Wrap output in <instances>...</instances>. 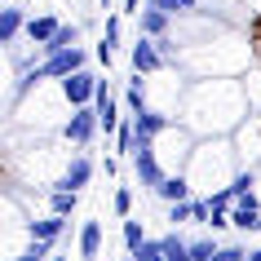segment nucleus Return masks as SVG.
<instances>
[{"instance_id":"obj_2","label":"nucleus","mask_w":261,"mask_h":261,"mask_svg":"<svg viewBox=\"0 0 261 261\" xmlns=\"http://www.w3.org/2000/svg\"><path fill=\"white\" fill-rule=\"evenodd\" d=\"M128 164H133V177L155 195V186L164 181V168H160V151H155V142H138V151L128 155Z\"/></svg>"},{"instance_id":"obj_34","label":"nucleus","mask_w":261,"mask_h":261,"mask_svg":"<svg viewBox=\"0 0 261 261\" xmlns=\"http://www.w3.org/2000/svg\"><path fill=\"white\" fill-rule=\"evenodd\" d=\"M49 261H71V257H49Z\"/></svg>"},{"instance_id":"obj_8","label":"nucleus","mask_w":261,"mask_h":261,"mask_svg":"<svg viewBox=\"0 0 261 261\" xmlns=\"http://www.w3.org/2000/svg\"><path fill=\"white\" fill-rule=\"evenodd\" d=\"M67 230H71V217H58V213H49V217H40V221H27L31 239H49V244H58Z\"/></svg>"},{"instance_id":"obj_24","label":"nucleus","mask_w":261,"mask_h":261,"mask_svg":"<svg viewBox=\"0 0 261 261\" xmlns=\"http://www.w3.org/2000/svg\"><path fill=\"white\" fill-rule=\"evenodd\" d=\"M217 257V244H213V239H195L191 244V261H213Z\"/></svg>"},{"instance_id":"obj_33","label":"nucleus","mask_w":261,"mask_h":261,"mask_svg":"<svg viewBox=\"0 0 261 261\" xmlns=\"http://www.w3.org/2000/svg\"><path fill=\"white\" fill-rule=\"evenodd\" d=\"M97 5H102V9H111V0H97Z\"/></svg>"},{"instance_id":"obj_31","label":"nucleus","mask_w":261,"mask_h":261,"mask_svg":"<svg viewBox=\"0 0 261 261\" xmlns=\"http://www.w3.org/2000/svg\"><path fill=\"white\" fill-rule=\"evenodd\" d=\"M111 58H115V54H111V49H107V44H102V40H97V62H102V67H111Z\"/></svg>"},{"instance_id":"obj_25","label":"nucleus","mask_w":261,"mask_h":261,"mask_svg":"<svg viewBox=\"0 0 261 261\" xmlns=\"http://www.w3.org/2000/svg\"><path fill=\"white\" fill-rule=\"evenodd\" d=\"M133 261H168V257H164V248H160V239H146L142 252H133Z\"/></svg>"},{"instance_id":"obj_26","label":"nucleus","mask_w":261,"mask_h":261,"mask_svg":"<svg viewBox=\"0 0 261 261\" xmlns=\"http://www.w3.org/2000/svg\"><path fill=\"white\" fill-rule=\"evenodd\" d=\"M102 44H107L111 54H115V44H120V18H115V14H111L107 27H102Z\"/></svg>"},{"instance_id":"obj_1","label":"nucleus","mask_w":261,"mask_h":261,"mask_svg":"<svg viewBox=\"0 0 261 261\" xmlns=\"http://www.w3.org/2000/svg\"><path fill=\"white\" fill-rule=\"evenodd\" d=\"M102 133V124H97V107H71L67 124H62V138L71 146H89V142Z\"/></svg>"},{"instance_id":"obj_27","label":"nucleus","mask_w":261,"mask_h":261,"mask_svg":"<svg viewBox=\"0 0 261 261\" xmlns=\"http://www.w3.org/2000/svg\"><path fill=\"white\" fill-rule=\"evenodd\" d=\"M115 213H120V217H128V213H133V191H128V186H120V191H115Z\"/></svg>"},{"instance_id":"obj_28","label":"nucleus","mask_w":261,"mask_h":261,"mask_svg":"<svg viewBox=\"0 0 261 261\" xmlns=\"http://www.w3.org/2000/svg\"><path fill=\"white\" fill-rule=\"evenodd\" d=\"M213 261H248V252L239 244H226V248H217V257H213Z\"/></svg>"},{"instance_id":"obj_19","label":"nucleus","mask_w":261,"mask_h":261,"mask_svg":"<svg viewBox=\"0 0 261 261\" xmlns=\"http://www.w3.org/2000/svg\"><path fill=\"white\" fill-rule=\"evenodd\" d=\"M49 257H54V244H49V239H31V244L22 248L18 257H9V261H49Z\"/></svg>"},{"instance_id":"obj_18","label":"nucleus","mask_w":261,"mask_h":261,"mask_svg":"<svg viewBox=\"0 0 261 261\" xmlns=\"http://www.w3.org/2000/svg\"><path fill=\"white\" fill-rule=\"evenodd\" d=\"M115 151H120V155H133V151H138V124H133V115L120 124V133H115Z\"/></svg>"},{"instance_id":"obj_4","label":"nucleus","mask_w":261,"mask_h":261,"mask_svg":"<svg viewBox=\"0 0 261 261\" xmlns=\"http://www.w3.org/2000/svg\"><path fill=\"white\" fill-rule=\"evenodd\" d=\"M128 62H133L138 75H155L160 67H168V58L160 54V40L142 36V31H138V40H133V49H128Z\"/></svg>"},{"instance_id":"obj_12","label":"nucleus","mask_w":261,"mask_h":261,"mask_svg":"<svg viewBox=\"0 0 261 261\" xmlns=\"http://www.w3.org/2000/svg\"><path fill=\"white\" fill-rule=\"evenodd\" d=\"M27 22L31 18L22 14V9H0V44H18V31H27Z\"/></svg>"},{"instance_id":"obj_13","label":"nucleus","mask_w":261,"mask_h":261,"mask_svg":"<svg viewBox=\"0 0 261 261\" xmlns=\"http://www.w3.org/2000/svg\"><path fill=\"white\" fill-rule=\"evenodd\" d=\"M75 44H80V27H75V22H62V27H58V36L49 44H44L40 49V58H49V54H62V49H75Z\"/></svg>"},{"instance_id":"obj_11","label":"nucleus","mask_w":261,"mask_h":261,"mask_svg":"<svg viewBox=\"0 0 261 261\" xmlns=\"http://www.w3.org/2000/svg\"><path fill=\"white\" fill-rule=\"evenodd\" d=\"M58 27H62V18H58V14H40V18H31V22H27V40L44 49V44L58 36Z\"/></svg>"},{"instance_id":"obj_16","label":"nucleus","mask_w":261,"mask_h":261,"mask_svg":"<svg viewBox=\"0 0 261 261\" xmlns=\"http://www.w3.org/2000/svg\"><path fill=\"white\" fill-rule=\"evenodd\" d=\"M160 248H164V257H168V261H191V244H186L177 230L160 234Z\"/></svg>"},{"instance_id":"obj_21","label":"nucleus","mask_w":261,"mask_h":261,"mask_svg":"<svg viewBox=\"0 0 261 261\" xmlns=\"http://www.w3.org/2000/svg\"><path fill=\"white\" fill-rule=\"evenodd\" d=\"M252 186H257V173H252V168H244V173H234V177H230V186H226V191H230L234 199H248V195H252Z\"/></svg>"},{"instance_id":"obj_6","label":"nucleus","mask_w":261,"mask_h":261,"mask_svg":"<svg viewBox=\"0 0 261 261\" xmlns=\"http://www.w3.org/2000/svg\"><path fill=\"white\" fill-rule=\"evenodd\" d=\"M230 226L244 234H257L261 230V208H257V195H248V199H239V204L230 208Z\"/></svg>"},{"instance_id":"obj_32","label":"nucleus","mask_w":261,"mask_h":261,"mask_svg":"<svg viewBox=\"0 0 261 261\" xmlns=\"http://www.w3.org/2000/svg\"><path fill=\"white\" fill-rule=\"evenodd\" d=\"M248 261H261V248H257V252H248Z\"/></svg>"},{"instance_id":"obj_14","label":"nucleus","mask_w":261,"mask_h":261,"mask_svg":"<svg viewBox=\"0 0 261 261\" xmlns=\"http://www.w3.org/2000/svg\"><path fill=\"white\" fill-rule=\"evenodd\" d=\"M97 252H102V221H84L80 226V257L93 261Z\"/></svg>"},{"instance_id":"obj_9","label":"nucleus","mask_w":261,"mask_h":261,"mask_svg":"<svg viewBox=\"0 0 261 261\" xmlns=\"http://www.w3.org/2000/svg\"><path fill=\"white\" fill-rule=\"evenodd\" d=\"M168 27H173V14H164V9H155V5H146V9L138 14V31H142V36H151V40L168 36Z\"/></svg>"},{"instance_id":"obj_23","label":"nucleus","mask_w":261,"mask_h":261,"mask_svg":"<svg viewBox=\"0 0 261 261\" xmlns=\"http://www.w3.org/2000/svg\"><path fill=\"white\" fill-rule=\"evenodd\" d=\"M168 221H173V230H177V226H186V221H195L191 199H181V204H168Z\"/></svg>"},{"instance_id":"obj_20","label":"nucleus","mask_w":261,"mask_h":261,"mask_svg":"<svg viewBox=\"0 0 261 261\" xmlns=\"http://www.w3.org/2000/svg\"><path fill=\"white\" fill-rule=\"evenodd\" d=\"M151 234H146V226L142 221H124V248H128V257L133 252H142V244H146Z\"/></svg>"},{"instance_id":"obj_29","label":"nucleus","mask_w":261,"mask_h":261,"mask_svg":"<svg viewBox=\"0 0 261 261\" xmlns=\"http://www.w3.org/2000/svg\"><path fill=\"white\" fill-rule=\"evenodd\" d=\"M221 226H230V208H217V204H213V217H208V230H221Z\"/></svg>"},{"instance_id":"obj_22","label":"nucleus","mask_w":261,"mask_h":261,"mask_svg":"<svg viewBox=\"0 0 261 261\" xmlns=\"http://www.w3.org/2000/svg\"><path fill=\"white\" fill-rule=\"evenodd\" d=\"M146 5H155V9H164V14H173V18H186V14L199 9V0H146Z\"/></svg>"},{"instance_id":"obj_3","label":"nucleus","mask_w":261,"mask_h":261,"mask_svg":"<svg viewBox=\"0 0 261 261\" xmlns=\"http://www.w3.org/2000/svg\"><path fill=\"white\" fill-rule=\"evenodd\" d=\"M58 84H62V97H67L71 107H93V102H97V84H102V80L84 67V71H71L67 80H58Z\"/></svg>"},{"instance_id":"obj_7","label":"nucleus","mask_w":261,"mask_h":261,"mask_svg":"<svg viewBox=\"0 0 261 261\" xmlns=\"http://www.w3.org/2000/svg\"><path fill=\"white\" fill-rule=\"evenodd\" d=\"M89 177H93V164H89V155H75V160L62 168L58 186H62V191H75V195H80L84 186H89Z\"/></svg>"},{"instance_id":"obj_15","label":"nucleus","mask_w":261,"mask_h":261,"mask_svg":"<svg viewBox=\"0 0 261 261\" xmlns=\"http://www.w3.org/2000/svg\"><path fill=\"white\" fill-rule=\"evenodd\" d=\"M75 204H80V195H75V191H62V186L49 191V213H58V217H71Z\"/></svg>"},{"instance_id":"obj_5","label":"nucleus","mask_w":261,"mask_h":261,"mask_svg":"<svg viewBox=\"0 0 261 261\" xmlns=\"http://www.w3.org/2000/svg\"><path fill=\"white\" fill-rule=\"evenodd\" d=\"M133 124H138V142H155L160 133H168L173 128V115H164V111H142V115H133Z\"/></svg>"},{"instance_id":"obj_30","label":"nucleus","mask_w":261,"mask_h":261,"mask_svg":"<svg viewBox=\"0 0 261 261\" xmlns=\"http://www.w3.org/2000/svg\"><path fill=\"white\" fill-rule=\"evenodd\" d=\"M160 54L173 62V54H177V40H173V36H160Z\"/></svg>"},{"instance_id":"obj_10","label":"nucleus","mask_w":261,"mask_h":261,"mask_svg":"<svg viewBox=\"0 0 261 261\" xmlns=\"http://www.w3.org/2000/svg\"><path fill=\"white\" fill-rule=\"evenodd\" d=\"M155 199H164V204H181V199H195V195H191V177H186V173H173V177H164L160 186H155Z\"/></svg>"},{"instance_id":"obj_17","label":"nucleus","mask_w":261,"mask_h":261,"mask_svg":"<svg viewBox=\"0 0 261 261\" xmlns=\"http://www.w3.org/2000/svg\"><path fill=\"white\" fill-rule=\"evenodd\" d=\"M124 107L133 111V115H142L146 111V84H142V75L133 71V80H128V93H124Z\"/></svg>"}]
</instances>
